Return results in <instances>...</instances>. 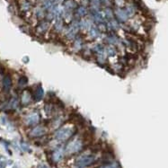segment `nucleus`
I'll use <instances>...</instances> for the list:
<instances>
[{
	"mask_svg": "<svg viewBox=\"0 0 168 168\" xmlns=\"http://www.w3.org/2000/svg\"><path fill=\"white\" fill-rule=\"evenodd\" d=\"M62 157H63V149L61 147L56 149L52 154V160L55 163H59L62 159Z\"/></svg>",
	"mask_w": 168,
	"mask_h": 168,
	"instance_id": "0eeeda50",
	"label": "nucleus"
},
{
	"mask_svg": "<svg viewBox=\"0 0 168 168\" xmlns=\"http://www.w3.org/2000/svg\"><path fill=\"white\" fill-rule=\"evenodd\" d=\"M114 2L119 7H122L124 5V0H114Z\"/></svg>",
	"mask_w": 168,
	"mask_h": 168,
	"instance_id": "bb28decb",
	"label": "nucleus"
},
{
	"mask_svg": "<svg viewBox=\"0 0 168 168\" xmlns=\"http://www.w3.org/2000/svg\"><path fill=\"white\" fill-rule=\"evenodd\" d=\"M83 148V142L80 139H74L70 141L66 147V153L69 155L76 154Z\"/></svg>",
	"mask_w": 168,
	"mask_h": 168,
	"instance_id": "7ed1b4c3",
	"label": "nucleus"
},
{
	"mask_svg": "<svg viewBox=\"0 0 168 168\" xmlns=\"http://www.w3.org/2000/svg\"><path fill=\"white\" fill-rule=\"evenodd\" d=\"M55 29L57 30L58 32L61 31L62 28H63V23H62V20L61 18H57V20H56V23H55Z\"/></svg>",
	"mask_w": 168,
	"mask_h": 168,
	"instance_id": "dca6fc26",
	"label": "nucleus"
},
{
	"mask_svg": "<svg viewBox=\"0 0 168 168\" xmlns=\"http://www.w3.org/2000/svg\"><path fill=\"white\" fill-rule=\"evenodd\" d=\"M17 105H18V101H17V99H16V98H13V99L11 100L10 103H9V107L12 108V109H15V108L17 107Z\"/></svg>",
	"mask_w": 168,
	"mask_h": 168,
	"instance_id": "412c9836",
	"label": "nucleus"
},
{
	"mask_svg": "<svg viewBox=\"0 0 168 168\" xmlns=\"http://www.w3.org/2000/svg\"><path fill=\"white\" fill-rule=\"evenodd\" d=\"M36 15H37L38 18L42 19V18L45 16V13H44L43 9H41V8H38V9H37V12H36Z\"/></svg>",
	"mask_w": 168,
	"mask_h": 168,
	"instance_id": "b1692460",
	"label": "nucleus"
},
{
	"mask_svg": "<svg viewBox=\"0 0 168 168\" xmlns=\"http://www.w3.org/2000/svg\"><path fill=\"white\" fill-rule=\"evenodd\" d=\"M95 160L96 156L94 155H83L76 160L75 166L76 168H86L93 164Z\"/></svg>",
	"mask_w": 168,
	"mask_h": 168,
	"instance_id": "f257e3e1",
	"label": "nucleus"
},
{
	"mask_svg": "<svg viewBox=\"0 0 168 168\" xmlns=\"http://www.w3.org/2000/svg\"><path fill=\"white\" fill-rule=\"evenodd\" d=\"M65 7L69 10H72L74 8H77V5L75 1H73V0H68V1L65 2Z\"/></svg>",
	"mask_w": 168,
	"mask_h": 168,
	"instance_id": "4468645a",
	"label": "nucleus"
},
{
	"mask_svg": "<svg viewBox=\"0 0 168 168\" xmlns=\"http://www.w3.org/2000/svg\"><path fill=\"white\" fill-rule=\"evenodd\" d=\"M40 168H48V167H47V166H46V165H44V164H41V167H40Z\"/></svg>",
	"mask_w": 168,
	"mask_h": 168,
	"instance_id": "c85d7f7f",
	"label": "nucleus"
},
{
	"mask_svg": "<svg viewBox=\"0 0 168 168\" xmlns=\"http://www.w3.org/2000/svg\"><path fill=\"white\" fill-rule=\"evenodd\" d=\"M21 147L23 148L24 151H27V152H31V148L29 147V145L27 143H24V142H21Z\"/></svg>",
	"mask_w": 168,
	"mask_h": 168,
	"instance_id": "393cba45",
	"label": "nucleus"
},
{
	"mask_svg": "<svg viewBox=\"0 0 168 168\" xmlns=\"http://www.w3.org/2000/svg\"><path fill=\"white\" fill-rule=\"evenodd\" d=\"M2 84H3V87H4V90L6 92H8L12 86V79H11V77L9 75H7L4 77L3 78V81H2Z\"/></svg>",
	"mask_w": 168,
	"mask_h": 168,
	"instance_id": "6e6552de",
	"label": "nucleus"
},
{
	"mask_svg": "<svg viewBox=\"0 0 168 168\" xmlns=\"http://www.w3.org/2000/svg\"><path fill=\"white\" fill-rule=\"evenodd\" d=\"M8 161L4 158V157H0V168H6L7 165Z\"/></svg>",
	"mask_w": 168,
	"mask_h": 168,
	"instance_id": "5701e85b",
	"label": "nucleus"
},
{
	"mask_svg": "<svg viewBox=\"0 0 168 168\" xmlns=\"http://www.w3.org/2000/svg\"><path fill=\"white\" fill-rule=\"evenodd\" d=\"M114 14H115L117 19H118L120 22L124 23V22H126V21L128 20V17H129V16L127 15L126 12H125L124 10L121 9V8H117V9L114 11Z\"/></svg>",
	"mask_w": 168,
	"mask_h": 168,
	"instance_id": "423d86ee",
	"label": "nucleus"
},
{
	"mask_svg": "<svg viewBox=\"0 0 168 168\" xmlns=\"http://www.w3.org/2000/svg\"><path fill=\"white\" fill-rule=\"evenodd\" d=\"M124 11L126 12V14H127V15H128L129 17L132 16V15H134V13H135L134 7H131V6L127 7H126V9H125Z\"/></svg>",
	"mask_w": 168,
	"mask_h": 168,
	"instance_id": "6ab92c4d",
	"label": "nucleus"
},
{
	"mask_svg": "<svg viewBox=\"0 0 168 168\" xmlns=\"http://www.w3.org/2000/svg\"><path fill=\"white\" fill-rule=\"evenodd\" d=\"M47 130L43 127V126H37L35 128H33L31 132H30V137L32 138H38V137H41L46 133Z\"/></svg>",
	"mask_w": 168,
	"mask_h": 168,
	"instance_id": "39448f33",
	"label": "nucleus"
},
{
	"mask_svg": "<svg viewBox=\"0 0 168 168\" xmlns=\"http://www.w3.org/2000/svg\"><path fill=\"white\" fill-rule=\"evenodd\" d=\"M86 14H87V9L85 7H80L77 9V15L79 17H83V16L86 15Z\"/></svg>",
	"mask_w": 168,
	"mask_h": 168,
	"instance_id": "2eb2a0df",
	"label": "nucleus"
},
{
	"mask_svg": "<svg viewBox=\"0 0 168 168\" xmlns=\"http://www.w3.org/2000/svg\"><path fill=\"white\" fill-rule=\"evenodd\" d=\"M1 122H2V123H3V124H6V122H7L6 118H5V117H1Z\"/></svg>",
	"mask_w": 168,
	"mask_h": 168,
	"instance_id": "cd10ccee",
	"label": "nucleus"
},
{
	"mask_svg": "<svg viewBox=\"0 0 168 168\" xmlns=\"http://www.w3.org/2000/svg\"><path fill=\"white\" fill-rule=\"evenodd\" d=\"M27 83H28V78H27L26 77L23 76V77H21L19 78V81H18V85H19L20 86H24V85H27Z\"/></svg>",
	"mask_w": 168,
	"mask_h": 168,
	"instance_id": "aec40b11",
	"label": "nucleus"
},
{
	"mask_svg": "<svg viewBox=\"0 0 168 168\" xmlns=\"http://www.w3.org/2000/svg\"><path fill=\"white\" fill-rule=\"evenodd\" d=\"M40 122V115L36 113H32L30 115H28L26 118H25V123L28 125V126H34L36 125L38 122Z\"/></svg>",
	"mask_w": 168,
	"mask_h": 168,
	"instance_id": "20e7f679",
	"label": "nucleus"
},
{
	"mask_svg": "<svg viewBox=\"0 0 168 168\" xmlns=\"http://www.w3.org/2000/svg\"><path fill=\"white\" fill-rule=\"evenodd\" d=\"M101 168H119V164L117 163H111L102 166Z\"/></svg>",
	"mask_w": 168,
	"mask_h": 168,
	"instance_id": "4be33fe9",
	"label": "nucleus"
},
{
	"mask_svg": "<svg viewBox=\"0 0 168 168\" xmlns=\"http://www.w3.org/2000/svg\"><path fill=\"white\" fill-rule=\"evenodd\" d=\"M43 94H44L43 89H42L41 85H39L37 86V88L35 89V91H34V94H33L34 100H35V101H40L41 99H42Z\"/></svg>",
	"mask_w": 168,
	"mask_h": 168,
	"instance_id": "9d476101",
	"label": "nucleus"
},
{
	"mask_svg": "<svg viewBox=\"0 0 168 168\" xmlns=\"http://www.w3.org/2000/svg\"><path fill=\"white\" fill-rule=\"evenodd\" d=\"M98 30L100 31V32H105V30H106V27H105V24H103V23H101V24H99V25H98Z\"/></svg>",
	"mask_w": 168,
	"mask_h": 168,
	"instance_id": "a878e982",
	"label": "nucleus"
},
{
	"mask_svg": "<svg viewBox=\"0 0 168 168\" xmlns=\"http://www.w3.org/2000/svg\"><path fill=\"white\" fill-rule=\"evenodd\" d=\"M49 28V22L48 21H42L38 26H37V32L39 33L45 32Z\"/></svg>",
	"mask_w": 168,
	"mask_h": 168,
	"instance_id": "9b49d317",
	"label": "nucleus"
},
{
	"mask_svg": "<svg viewBox=\"0 0 168 168\" xmlns=\"http://www.w3.org/2000/svg\"><path fill=\"white\" fill-rule=\"evenodd\" d=\"M103 13H104L105 18L109 19V20H113V10H111V9L106 8Z\"/></svg>",
	"mask_w": 168,
	"mask_h": 168,
	"instance_id": "f3484780",
	"label": "nucleus"
},
{
	"mask_svg": "<svg viewBox=\"0 0 168 168\" xmlns=\"http://www.w3.org/2000/svg\"><path fill=\"white\" fill-rule=\"evenodd\" d=\"M21 100H22V103L24 105H27L32 101V94H30V92L27 91V90H25L23 93V94H22Z\"/></svg>",
	"mask_w": 168,
	"mask_h": 168,
	"instance_id": "1a4fd4ad",
	"label": "nucleus"
},
{
	"mask_svg": "<svg viewBox=\"0 0 168 168\" xmlns=\"http://www.w3.org/2000/svg\"><path fill=\"white\" fill-rule=\"evenodd\" d=\"M89 35L92 39H95L97 37H99L100 35V31L98 30V28L94 27V26H91L89 28Z\"/></svg>",
	"mask_w": 168,
	"mask_h": 168,
	"instance_id": "f8f14e48",
	"label": "nucleus"
},
{
	"mask_svg": "<svg viewBox=\"0 0 168 168\" xmlns=\"http://www.w3.org/2000/svg\"><path fill=\"white\" fill-rule=\"evenodd\" d=\"M106 54L108 55V56H110V57H114V56L117 54V50H116V49H115V47L113 46V45H109L107 48H106Z\"/></svg>",
	"mask_w": 168,
	"mask_h": 168,
	"instance_id": "ddd939ff",
	"label": "nucleus"
},
{
	"mask_svg": "<svg viewBox=\"0 0 168 168\" xmlns=\"http://www.w3.org/2000/svg\"><path fill=\"white\" fill-rule=\"evenodd\" d=\"M75 133V129L72 127H63L55 133V138L60 141H66L70 139Z\"/></svg>",
	"mask_w": 168,
	"mask_h": 168,
	"instance_id": "f03ea898",
	"label": "nucleus"
},
{
	"mask_svg": "<svg viewBox=\"0 0 168 168\" xmlns=\"http://www.w3.org/2000/svg\"><path fill=\"white\" fill-rule=\"evenodd\" d=\"M108 25H109V28H110L111 30L115 31V30H118V29H119V24H118V23H117L116 21H114L113 19L110 21V23L108 24Z\"/></svg>",
	"mask_w": 168,
	"mask_h": 168,
	"instance_id": "a211bd4d",
	"label": "nucleus"
}]
</instances>
